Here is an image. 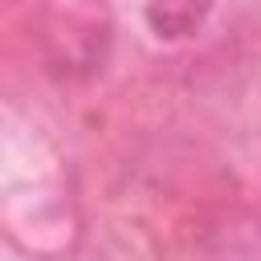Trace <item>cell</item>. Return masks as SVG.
Returning <instances> with one entry per match:
<instances>
[{
    "mask_svg": "<svg viewBox=\"0 0 261 261\" xmlns=\"http://www.w3.org/2000/svg\"><path fill=\"white\" fill-rule=\"evenodd\" d=\"M208 4L212 0H151L147 4V20H151V29L159 37H184L204 20Z\"/></svg>",
    "mask_w": 261,
    "mask_h": 261,
    "instance_id": "1",
    "label": "cell"
}]
</instances>
